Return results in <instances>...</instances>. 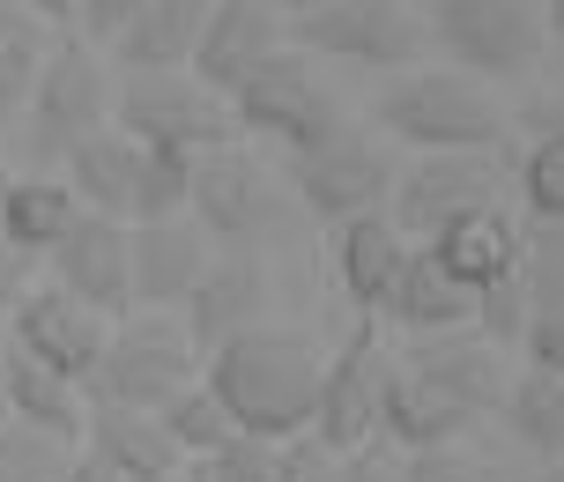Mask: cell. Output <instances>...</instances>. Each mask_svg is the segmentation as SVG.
<instances>
[{"label":"cell","instance_id":"obj_39","mask_svg":"<svg viewBox=\"0 0 564 482\" xmlns=\"http://www.w3.org/2000/svg\"><path fill=\"white\" fill-rule=\"evenodd\" d=\"M335 482H394V446H365V453H349Z\"/></svg>","mask_w":564,"mask_h":482},{"label":"cell","instance_id":"obj_18","mask_svg":"<svg viewBox=\"0 0 564 482\" xmlns=\"http://www.w3.org/2000/svg\"><path fill=\"white\" fill-rule=\"evenodd\" d=\"M431 253H438V267H446L460 289L482 297V289L512 283V275L528 267V223H520L512 208H476V216H460V223L438 230Z\"/></svg>","mask_w":564,"mask_h":482},{"label":"cell","instance_id":"obj_22","mask_svg":"<svg viewBox=\"0 0 564 482\" xmlns=\"http://www.w3.org/2000/svg\"><path fill=\"white\" fill-rule=\"evenodd\" d=\"M387 319L416 341L468 335V327H476V289L453 283L431 245H409V260H401V275H394V297H387Z\"/></svg>","mask_w":564,"mask_h":482},{"label":"cell","instance_id":"obj_1","mask_svg":"<svg viewBox=\"0 0 564 482\" xmlns=\"http://www.w3.org/2000/svg\"><path fill=\"white\" fill-rule=\"evenodd\" d=\"M371 127L387 134V149H409V156H498L512 142L506 97L438 59L387 75L371 97Z\"/></svg>","mask_w":564,"mask_h":482},{"label":"cell","instance_id":"obj_19","mask_svg":"<svg viewBox=\"0 0 564 482\" xmlns=\"http://www.w3.org/2000/svg\"><path fill=\"white\" fill-rule=\"evenodd\" d=\"M401 364L416 371V379H431L438 394H453L468 416H498L506 408V386H512V364H506V349H490V341L468 327V335H438V341H416Z\"/></svg>","mask_w":564,"mask_h":482},{"label":"cell","instance_id":"obj_20","mask_svg":"<svg viewBox=\"0 0 564 482\" xmlns=\"http://www.w3.org/2000/svg\"><path fill=\"white\" fill-rule=\"evenodd\" d=\"M0 416H8V424H23V430H37V438L83 446L89 394L75 386V379L45 371L37 357H23V349H0Z\"/></svg>","mask_w":564,"mask_h":482},{"label":"cell","instance_id":"obj_41","mask_svg":"<svg viewBox=\"0 0 564 482\" xmlns=\"http://www.w3.org/2000/svg\"><path fill=\"white\" fill-rule=\"evenodd\" d=\"M30 15H37V23H53V30H67L75 23V8H83V0H23Z\"/></svg>","mask_w":564,"mask_h":482},{"label":"cell","instance_id":"obj_24","mask_svg":"<svg viewBox=\"0 0 564 482\" xmlns=\"http://www.w3.org/2000/svg\"><path fill=\"white\" fill-rule=\"evenodd\" d=\"M401 260H409V238L394 230V216H357V223L335 230V283H341V297H349L365 319L387 313Z\"/></svg>","mask_w":564,"mask_h":482},{"label":"cell","instance_id":"obj_12","mask_svg":"<svg viewBox=\"0 0 564 482\" xmlns=\"http://www.w3.org/2000/svg\"><path fill=\"white\" fill-rule=\"evenodd\" d=\"M186 216L200 223V238H224V245H253L268 230L290 216V200H282V178L260 164L246 142L216 149V156H200L194 164V200H186Z\"/></svg>","mask_w":564,"mask_h":482},{"label":"cell","instance_id":"obj_33","mask_svg":"<svg viewBox=\"0 0 564 482\" xmlns=\"http://www.w3.org/2000/svg\"><path fill=\"white\" fill-rule=\"evenodd\" d=\"M67 460H75V446L37 438V430H23V424L0 416V482H59Z\"/></svg>","mask_w":564,"mask_h":482},{"label":"cell","instance_id":"obj_16","mask_svg":"<svg viewBox=\"0 0 564 482\" xmlns=\"http://www.w3.org/2000/svg\"><path fill=\"white\" fill-rule=\"evenodd\" d=\"M282 45H290V23H282L275 8H260V0H216L208 23H200V45H194V59H186V75L230 105L238 83H246L253 67H268Z\"/></svg>","mask_w":564,"mask_h":482},{"label":"cell","instance_id":"obj_14","mask_svg":"<svg viewBox=\"0 0 564 482\" xmlns=\"http://www.w3.org/2000/svg\"><path fill=\"white\" fill-rule=\"evenodd\" d=\"M268 267H260L253 245H230V253L208 260V275L194 283V297L178 305V327H186V341L200 349V364L224 349V341L253 335V327H268Z\"/></svg>","mask_w":564,"mask_h":482},{"label":"cell","instance_id":"obj_6","mask_svg":"<svg viewBox=\"0 0 564 482\" xmlns=\"http://www.w3.org/2000/svg\"><path fill=\"white\" fill-rule=\"evenodd\" d=\"M230 127H238V142H275L282 156H312L319 142H335L349 119H341L335 89L319 83V67H312L297 45H282L268 67H253V75L238 83Z\"/></svg>","mask_w":564,"mask_h":482},{"label":"cell","instance_id":"obj_26","mask_svg":"<svg viewBox=\"0 0 564 482\" xmlns=\"http://www.w3.org/2000/svg\"><path fill=\"white\" fill-rule=\"evenodd\" d=\"M208 8H216V0H149L134 23L119 30V45H112L119 75H186Z\"/></svg>","mask_w":564,"mask_h":482},{"label":"cell","instance_id":"obj_42","mask_svg":"<svg viewBox=\"0 0 564 482\" xmlns=\"http://www.w3.org/2000/svg\"><path fill=\"white\" fill-rule=\"evenodd\" d=\"M542 30H550V53H564V0H542Z\"/></svg>","mask_w":564,"mask_h":482},{"label":"cell","instance_id":"obj_43","mask_svg":"<svg viewBox=\"0 0 564 482\" xmlns=\"http://www.w3.org/2000/svg\"><path fill=\"white\" fill-rule=\"evenodd\" d=\"M260 8H275L282 23H297V15H312V8H319V0H260Z\"/></svg>","mask_w":564,"mask_h":482},{"label":"cell","instance_id":"obj_29","mask_svg":"<svg viewBox=\"0 0 564 482\" xmlns=\"http://www.w3.org/2000/svg\"><path fill=\"white\" fill-rule=\"evenodd\" d=\"M498 416L512 424V438H520L542 468L564 460V379H550V371H512Z\"/></svg>","mask_w":564,"mask_h":482},{"label":"cell","instance_id":"obj_35","mask_svg":"<svg viewBox=\"0 0 564 482\" xmlns=\"http://www.w3.org/2000/svg\"><path fill=\"white\" fill-rule=\"evenodd\" d=\"M335 475H341V453H327L312 430L275 446V482H335Z\"/></svg>","mask_w":564,"mask_h":482},{"label":"cell","instance_id":"obj_3","mask_svg":"<svg viewBox=\"0 0 564 482\" xmlns=\"http://www.w3.org/2000/svg\"><path fill=\"white\" fill-rule=\"evenodd\" d=\"M423 45L476 83H528L550 59L542 0H423Z\"/></svg>","mask_w":564,"mask_h":482},{"label":"cell","instance_id":"obj_13","mask_svg":"<svg viewBox=\"0 0 564 482\" xmlns=\"http://www.w3.org/2000/svg\"><path fill=\"white\" fill-rule=\"evenodd\" d=\"M112 327L119 319H97L83 297H67L59 283H30L23 305H15V319H8V349H23V357H37L45 371L89 386V371H97V357H105Z\"/></svg>","mask_w":564,"mask_h":482},{"label":"cell","instance_id":"obj_46","mask_svg":"<svg viewBox=\"0 0 564 482\" xmlns=\"http://www.w3.org/2000/svg\"><path fill=\"white\" fill-rule=\"evenodd\" d=\"M8 178H15V171H0V200H8Z\"/></svg>","mask_w":564,"mask_h":482},{"label":"cell","instance_id":"obj_31","mask_svg":"<svg viewBox=\"0 0 564 482\" xmlns=\"http://www.w3.org/2000/svg\"><path fill=\"white\" fill-rule=\"evenodd\" d=\"M164 430H171V446H178L186 460H224L230 446L246 438V430L230 424V408L208 394V379H200V386H186V394L164 408Z\"/></svg>","mask_w":564,"mask_h":482},{"label":"cell","instance_id":"obj_32","mask_svg":"<svg viewBox=\"0 0 564 482\" xmlns=\"http://www.w3.org/2000/svg\"><path fill=\"white\" fill-rule=\"evenodd\" d=\"M186 200H194V164H186V156H156V149H141L134 216H127V223H171V216H186Z\"/></svg>","mask_w":564,"mask_h":482},{"label":"cell","instance_id":"obj_15","mask_svg":"<svg viewBox=\"0 0 564 482\" xmlns=\"http://www.w3.org/2000/svg\"><path fill=\"white\" fill-rule=\"evenodd\" d=\"M45 283H59L67 297H83L97 319L134 313V260H127V223L112 216H83L45 260Z\"/></svg>","mask_w":564,"mask_h":482},{"label":"cell","instance_id":"obj_30","mask_svg":"<svg viewBox=\"0 0 564 482\" xmlns=\"http://www.w3.org/2000/svg\"><path fill=\"white\" fill-rule=\"evenodd\" d=\"M512 194L535 230H564V127H535L512 156Z\"/></svg>","mask_w":564,"mask_h":482},{"label":"cell","instance_id":"obj_17","mask_svg":"<svg viewBox=\"0 0 564 482\" xmlns=\"http://www.w3.org/2000/svg\"><path fill=\"white\" fill-rule=\"evenodd\" d=\"M127 260H134V313H178L216 253L194 216H171V223H127Z\"/></svg>","mask_w":564,"mask_h":482},{"label":"cell","instance_id":"obj_28","mask_svg":"<svg viewBox=\"0 0 564 482\" xmlns=\"http://www.w3.org/2000/svg\"><path fill=\"white\" fill-rule=\"evenodd\" d=\"M53 23H37L23 0H0V127L8 119H23L30 89L45 75V53H53Z\"/></svg>","mask_w":564,"mask_h":482},{"label":"cell","instance_id":"obj_25","mask_svg":"<svg viewBox=\"0 0 564 482\" xmlns=\"http://www.w3.org/2000/svg\"><path fill=\"white\" fill-rule=\"evenodd\" d=\"M83 223V200L67 194L59 171H15L8 178V200H0V245L30 253L37 267L53 260V245Z\"/></svg>","mask_w":564,"mask_h":482},{"label":"cell","instance_id":"obj_10","mask_svg":"<svg viewBox=\"0 0 564 482\" xmlns=\"http://www.w3.org/2000/svg\"><path fill=\"white\" fill-rule=\"evenodd\" d=\"M512 194V156H409L394 178V200L387 216L409 245H431L446 223L476 216V208H506Z\"/></svg>","mask_w":564,"mask_h":482},{"label":"cell","instance_id":"obj_5","mask_svg":"<svg viewBox=\"0 0 564 482\" xmlns=\"http://www.w3.org/2000/svg\"><path fill=\"white\" fill-rule=\"evenodd\" d=\"M200 386V349L186 341L178 313H127L105 341V357L89 371V408H141L164 416L171 401Z\"/></svg>","mask_w":564,"mask_h":482},{"label":"cell","instance_id":"obj_44","mask_svg":"<svg viewBox=\"0 0 564 482\" xmlns=\"http://www.w3.org/2000/svg\"><path fill=\"white\" fill-rule=\"evenodd\" d=\"M178 482H224V475H216L208 460H194V468H186V475H178Z\"/></svg>","mask_w":564,"mask_h":482},{"label":"cell","instance_id":"obj_40","mask_svg":"<svg viewBox=\"0 0 564 482\" xmlns=\"http://www.w3.org/2000/svg\"><path fill=\"white\" fill-rule=\"evenodd\" d=\"M59 482H134V475H119L112 460H97V453L75 446V460H67V475H59Z\"/></svg>","mask_w":564,"mask_h":482},{"label":"cell","instance_id":"obj_45","mask_svg":"<svg viewBox=\"0 0 564 482\" xmlns=\"http://www.w3.org/2000/svg\"><path fill=\"white\" fill-rule=\"evenodd\" d=\"M535 482H564V460H557V468H542V475Z\"/></svg>","mask_w":564,"mask_h":482},{"label":"cell","instance_id":"obj_38","mask_svg":"<svg viewBox=\"0 0 564 482\" xmlns=\"http://www.w3.org/2000/svg\"><path fill=\"white\" fill-rule=\"evenodd\" d=\"M37 283V260L15 253V245H0V327L15 319V305H23V289Z\"/></svg>","mask_w":564,"mask_h":482},{"label":"cell","instance_id":"obj_23","mask_svg":"<svg viewBox=\"0 0 564 482\" xmlns=\"http://www.w3.org/2000/svg\"><path fill=\"white\" fill-rule=\"evenodd\" d=\"M83 453L112 460L119 475H134V482H178L186 468H194V460L171 446L164 416H141V408H89Z\"/></svg>","mask_w":564,"mask_h":482},{"label":"cell","instance_id":"obj_9","mask_svg":"<svg viewBox=\"0 0 564 482\" xmlns=\"http://www.w3.org/2000/svg\"><path fill=\"white\" fill-rule=\"evenodd\" d=\"M394 178H401L394 149L365 127H341L335 142H319L312 156H290V200L312 208L327 230L357 223V216H387Z\"/></svg>","mask_w":564,"mask_h":482},{"label":"cell","instance_id":"obj_37","mask_svg":"<svg viewBox=\"0 0 564 482\" xmlns=\"http://www.w3.org/2000/svg\"><path fill=\"white\" fill-rule=\"evenodd\" d=\"M141 8H149V0H83V8H75V37H83V45H97V53H112L119 30L134 23Z\"/></svg>","mask_w":564,"mask_h":482},{"label":"cell","instance_id":"obj_7","mask_svg":"<svg viewBox=\"0 0 564 482\" xmlns=\"http://www.w3.org/2000/svg\"><path fill=\"white\" fill-rule=\"evenodd\" d=\"M112 127L134 149H156V156H216V149L238 142L230 127V105L216 89H200L194 75H127L112 89Z\"/></svg>","mask_w":564,"mask_h":482},{"label":"cell","instance_id":"obj_4","mask_svg":"<svg viewBox=\"0 0 564 482\" xmlns=\"http://www.w3.org/2000/svg\"><path fill=\"white\" fill-rule=\"evenodd\" d=\"M112 75H105V53L83 45L75 30H59L53 53H45V75L23 105V156L37 171H59L89 134L112 127Z\"/></svg>","mask_w":564,"mask_h":482},{"label":"cell","instance_id":"obj_21","mask_svg":"<svg viewBox=\"0 0 564 482\" xmlns=\"http://www.w3.org/2000/svg\"><path fill=\"white\" fill-rule=\"evenodd\" d=\"M468 430H476V416L394 357V379H387V401H379V446H394V453H438V446H460Z\"/></svg>","mask_w":564,"mask_h":482},{"label":"cell","instance_id":"obj_34","mask_svg":"<svg viewBox=\"0 0 564 482\" xmlns=\"http://www.w3.org/2000/svg\"><path fill=\"white\" fill-rule=\"evenodd\" d=\"M394 482H490V475L460 446H438V453H394Z\"/></svg>","mask_w":564,"mask_h":482},{"label":"cell","instance_id":"obj_2","mask_svg":"<svg viewBox=\"0 0 564 482\" xmlns=\"http://www.w3.org/2000/svg\"><path fill=\"white\" fill-rule=\"evenodd\" d=\"M319 349L305 335H290V327H253V335L224 341L200 379H208V394L230 408V424L246 430V438H305L312 416H319Z\"/></svg>","mask_w":564,"mask_h":482},{"label":"cell","instance_id":"obj_36","mask_svg":"<svg viewBox=\"0 0 564 482\" xmlns=\"http://www.w3.org/2000/svg\"><path fill=\"white\" fill-rule=\"evenodd\" d=\"M520 357H528V371L564 379V305H535L528 335H520Z\"/></svg>","mask_w":564,"mask_h":482},{"label":"cell","instance_id":"obj_27","mask_svg":"<svg viewBox=\"0 0 564 482\" xmlns=\"http://www.w3.org/2000/svg\"><path fill=\"white\" fill-rule=\"evenodd\" d=\"M134 171H141V149L127 142L119 127H105V134H89V142L59 164V178H67V194L83 200V216L127 223V216H134Z\"/></svg>","mask_w":564,"mask_h":482},{"label":"cell","instance_id":"obj_11","mask_svg":"<svg viewBox=\"0 0 564 482\" xmlns=\"http://www.w3.org/2000/svg\"><path fill=\"white\" fill-rule=\"evenodd\" d=\"M387 379H394V357L379 349V319H357V327L335 341V357L319 364V416H312V438L341 460L379 446Z\"/></svg>","mask_w":564,"mask_h":482},{"label":"cell","instance_id":"obj_8","mask_svg":"<svg viewBox=\"0 0 564 482\" xmlns=\"http://www.w3.org/2000/svg\"><path fill=\"white\" fill-rule=\"evenodd\" d=\"M290 45L305 59H349L371 75L423 67V8L416 0H319L312 15L290 23Z\"/></svg>","mask_w":564,"mask_h":482}]
</instances>
